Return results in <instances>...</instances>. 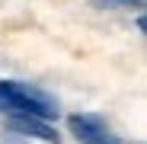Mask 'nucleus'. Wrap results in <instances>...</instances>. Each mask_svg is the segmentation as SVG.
<instances>
[{
	"label": "nucleus",
	"mask_w": 147,
	"mask_h": 144,
	"mask_svg": "<svg viewBox=\"0 0 147 144\" xmlns=\"http://www.w3.org/2000/svg\"><path fill=\"white\" fill-rule=\"evenodd\" d=\"M0 115H32L42 122L58 118V99L32 83L22 80H0Z\"/></svg>",
	"instance_id": "f257e3e1"
},
{
	"label": "nucleus",
	"mask_w": 147,
	"mask_h": 144,
	"mask_svg": "<svg viewBox=\"0 0 147 144\" xmlns=\"http://www.w3.org/2000/svg\"><path fill=\"white\" fill-rule=\"evenodd\" d=\"M67 128L80 144H125L118 135L109 131V125L99 115H90V112H74L67 118Z\"/></svg>",
	"instance_id": "f03ea898"
},
{
	"label": "nucleus",
	"mask_w": 147,
	"mask_h": 144,
	"mask_svg": "<svg viewBox=\"0 0 147 144\" xmlns=\"http://www.w3.org/2000/svg\"><path fill=\"white\" fill-rule=\"evenodd\" d=\"M99 7H115V10H141L144 0H96Z\"/></svg>",
	"instance_id": "20e7f679"
},
{
	"label": "nucleus",
	"mask_w": 147,
	"mask_h": 144,
	"mask_svg": "<svg viewBox=\"0 0 147 144\" xmlns=\"http://www.w3.org/2000/svg\"><path fill=\"white\" fill-rule=\"evenodd\" d=\"M7 128L16 131V135H26V138H35V141H45V144H61V135L42 122V118H32V115H10L7 118Z\"/></svg>",
	"instance_id": "7ed1b4c3"
}]
</instances>
